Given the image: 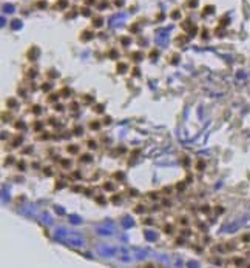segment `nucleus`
Masks as SVG:
<instances>
[{
	"instance_id": "obj_2",
	"label": "nucleus",
	"mask_w": 250,
	"mask_h": 268,
	"mask_svg": "<svg viewBox=\"0 0 250 268\" xmlns=\"http://www.w3.org/2000/svg\"><path fill=\"white\" fill-rule=\"evenodd\" d=\"M116 259L120 260V262H125V263H130L133 262V254H131V248H125V246H117L116 250Z\"/></svg>"
},
{
	"instance_id": "obj_13",
	"label": "nucleus",
	"mask_w": 250,
	"mask_h": 268,
	"mask_svg": "<svg viewBox=\"0 0 250 268\" xmlns=\"http://www.w3.org/2000/svg\"><path fill=\"white\" fill-rule=\"evenodd\" d=\"M122 225H123L125 228H130V227H133V220H131L130 217H125L123 222H122Z\"/></svg>"
},
{
	"instance_id": "obj_14",
	"label": "nucleus",
	"mask_w": 250,
	"mask_h": 268,
	"mask_svg": "<svg viewBox=\"0 0 250 268\" xmlns=\"http://www.w3.org/2000/svg\"><path fill=\"white\" fill-rule=\"evenodd\" d=\"M187 266L188 268H199V262L198 260H188L187 262Z\"/></svg>"
},
{
	"instance_id": "obj_8",
	"label": "nucleus",
	"mask_w": 250,
	"mask_h": 268,
	"mask_svg": "<svg viewBox=\"0 0 250 268\" xmlns=\"http://www.w3.org/2000/svg\"><path fill=\"white\" fill-rule=\"evenodd\" d=\"M182 259L181 257H178V256H175V257H171V266L173 268H182Z\"/></svg>"
},
{
	"instance_id": "obj_6",
	"label": "nucleus",
	"mask_w": 250,
	"mask_h": 268,
	"mask_svg": "<svg viewBox=\"0 0 250 268\" xmlns=\"http://www.w3.org/2000/svg\"><path fill=\"white\" fill-rule=\"evenodd\" d=\"M96 233L99 234V236H113L114 234V228L111 227V223L107 227V225H97L96 228Z\"/></svg>"
},
{
	"instance_id": "obj_12",
	"label": "nucleus",
	"mask_w": 250,
	"mask_h": 268,
	"mask_svg": "<svg viewBox=\"0 0 250 268\" xmlns=\"http://www.w3.org/2000/svg\"><path fill=\"white\" fill-rule=\"evenodd\" d=\"M14 5H11V3H6V5H3V11L5 13H8V14H11V13H14Z\"/></svg>"
},
{
	"instance_id": "obj_7",
	"label": "nucleus",
	"mask_w": 250,
	"mask_h": 268,
	"mask_svg": "<svg viewBox=\"0 0 250 268\" xmlns=\"http://www.w3.org/2000/svg\"><path fill=\"white\" fill-rule=\"evenodd\" d=\"M123 20H125V14H120V16L117 14V16H114V17L110 19V26H111V28H116L117 25L120 26V25L123 23Z\"/></svg>"
},
{
	"instance_id": "obj_15",
	"label": "nucleus",
	"mask_w": 250,
	"mask_h": 268,
	"mask_svg": "<svg viewBox=\"0 0 250 268\" xmlns=\"http://www.w3.org/2000/svg\"><path fill=\"white\" fill-rule=\"evenodd\" d=\"M42 219H43V222H45L46 225H51V223H53V220H51V217H50V216H48L46 213H45V214H42Z\"/></svg>"
},
{
	"instance_id": "obj_5",
	"label": "nucleus",
	"mask_w": 250,
	"mask_h": 268,
	"mask_svg": "<svg viewBox=\"0 0 250 268\" xmlns=\"http://www.w3.org/2000/svg\"><path fill=\"white\" fill-rule=\"evenodd\" d=\"M131 254H133L135 260H145L147 256H148V251L144 250V248H139V246H133L131 248Z\"/></svg>"
},
{
	"instance_id": "obj_10",
	"label": "nucleus",
	"mask_w": 250,
	"mask_h": 268,
	"mask_svg": "<svg viewBox=\"0 0 250 268\" xmlns=\"http://www.w3.org/2000/svg\"><path fill=\"white\" fill-rule=\"evenodd\" d=\"M11 28H13V30H16V31H17V30H20V28H22V20H19V19L13 20V22H11Z\"/></svg>"
},
{
	"instance_id": "obj_4",
	"label": "nucleus",
	"mask_w": 250,
	"mask_h": 268,
	"mask_svg": "<svg viewBox=\"0 0 250 268\" xmlns=\"http://www.w3.org/2000/svg\"><path fill=\"white\" fill-rule=\"evenodd\" d=\"M156 43L161 46H167L168 43V30H159L156 33Z\"/></svg>"
},
{
	"instance_id": "obj_18",
	"label": "nucleus",
	"mask_w": 250,
	"mask_h": 268,
	"mask_svg": "<svg viewBox=\"0 0 250 268\" xmlns=\"http://www.w3.org/2000/svg\"><path fill=\"white\" fill-rule=\"evenodd\" d=\"M5 23H6V20H5V17H2V19H0V25L5 26Z\"/></svg>"
},
{
	"instance_id": "obj_9",
	"label": "nucleus",
	"mask_w": 250,
	"mask_h": 268,
	"mask_svg": "<svg viewBox=\"0 0 250 268\" xmlns=\"http://www.w3.org/2000/svg\"><path fill=\"white\" fill-rule=\"evenodd\" d=\"M70 222H71L73 225H79V223L82 222V217H79L77 214H70Z\"/></svg>"
},
{
	"instance_id": "obj_3",
	"label": "nucleus",
	"mask_w": 250,
	"mask_h": 268,
	"mask_svg": "<svg viewBox=\"0 0 250 268\" xmlns=\"http://www.w3.org/2000/svg\"><path fill=\"white\" fill-rule=\"evenodd\" d=\"M116 250H117V246H111V245H99L97 246V253L107 259L116 257Z\"/></svg>"
},
{
	"instance_id": "obj_17",
	"label": "nucleus",
	"mask_w": 250,
	"mask_h": 268,
	"mask_svg": "<svg viewBox=\"0 0 250 268\" xmlns=\"http://www.w3.org/2000/svg\"><path fill=\"white\" fill-rule=\"evenodd\" d=\"M102 25V19H96V26H100Z\"/></svg>"
},
{
	"instance_id": "obj_1",
	"label": "nucleus",
	"mask_w": 250,
	"mask_h": 268,
	"mask_svg": "<svg viewBox=\"0 0 250 268\" xmlns=\"http://www.w3.org/2000/svg\"><path fill=\"white\" fill-rule=\"evenodd\" d=\"M54 239L57 242H62V243L74 246V248H80L85 245V239L82 234H79L77 231H68L63 227H59L54 230Z\"/></svg>"
},
{
	"instance_id": "obj_16",
	"label": "nucleus",
	"mask_w": 250,
	"mask_h": 268,
	"mask_svg": "<svg viewBox=\"0 0 250 268\" xmlns=\"http://www.w3.org/2000/svg\"><path fill=\"white\" fill-rule=\"evenodd\" d=\"M56 211H57L59 214H63V213H65V211H63V210H62L60 207H56Z\"/></svg>"
},
{
	"instance_id": "obj_11",
	"label": "nucleus",
	"mask_w": 250,
	"mask_h": 268,
	"mask_svg": "<svg viewBox=\"0 0 250 268\" xmlns=\"http://www.w3.org/2000/svg\"><path fill=\"white\" fill-rule=\"evenodd\" d=\"M145 239L150 240V242L156 240V233H153V231H145Z\"/></svg>"
}]
</instances>
